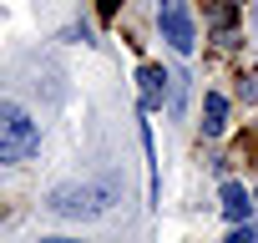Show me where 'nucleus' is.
Returning a JSON list of instances; mask_svg holds the SVG:
<instances>
[{"instance_id":"nucleus-8","label":"nucleus","mask_w":258,"mask_h":243,"mask_svg":"<svg viewBox=\"0 0 258 243\" xmlns=\"http://www.w3.org/2000/svg\"><path fill=\"white\" fill-rule=\"evenodd\" d=\"M101 16H106V21L116 16V0H101Z\"/></svg>"},{"instance_id":"nucleus-1","label":"nucleus","mask_w":258,"mask_h":243,"mask_svg":"<svg viewBox=\"0 0 258 243\" xmlns=\"http://www.w3.org/2000/svg\"><path fill=\"white\" fill-rule=\"evenodd\" d=\"M36 152H41V127H36V116H31L21 101L0 96V162L21 167V162H31Z\"/></svg>"},{"instance_id":"nucleus-4","label":"nucleus","mask_w":258,"mask_h":243,"mask_svg":"<svg viewBox=\"0 0 258 243\" xmlns=\"http://www.w3.org/2000/svg\"><path fill=\"white\" fill-rule=\"evenodd\" d=\"M137 81H142V111H152V106H162V91H167V71L162 66H142L137 71Z\"/></svg>"},{"instance_id":"nucleus-9","label":"nucleus","mask_w":258,"mask_h":243,"mask_svg":"<svg viewBox=\"0 0 258 243\" xmlns=\"http://www.w3.org/2000/svg\"><path fill=\"white\" fill-rule=\"evenodd\" d=\"M41 243H76V238H41Z\"/></svg>"},{"instance_id":"nucleus-2","label":"nucleus","mask_w":258,"mask_h":243,"mask_svg":"<svg viewBox=\"0 0 258 243\" xmlns=\"http://www.w3.org/2000/svg\"><path fill=\"white\" fill-rule=\"evenodd\" d=\"M46 208H51L56 218H81V223H91V218H106V213L116 208V188H111V183H61V188H51Z\"/></svg>"},{"instance_id":"nucleus-7","label":"nucleus","mask_w":258,"mask_h":243,"mask_svg":"<svg viewBox=\"0 0 258 243\" xmlns=\"http://www.w3.org/2000/svg\"><path fill=\"white\" fill-rule=\"evenodd\" d=\"M223 243H258V233H253V228H248V223H238V228H233V233H228V238H223Z\"/></svg>"},{"instance_id":"nucleus-5","label":"nucleus","mask_w":258,"mask_h":243,"mask_svg":"<svg viewBox=\"0 0 258 243\" xmlns=\"http://www.w3.org/2000/svg\"><path fill=\"white\" fill-rule=\"evenodd\" d=\"M253 203H248V188L243 183H223V218L228 223H248Z\"/></svg>"},{"instance_id":"nucleus-6","label":"nucleus","mask_w":258,"mask_h":243,"mask_svg":"<svg viewBox=\"0 0 258 243\" xmlns=\"http://www.w3.org/2000/svg\"><path fill=\"white\" fill-rule=\"evenodd\" d=\"M203 106H208V122H203V132H208V137H218V132L228 127V96L208 91V101H203Z\"/></svg>"},{"instance_id":"nucleus-3","label":"nucleus","mask_w":258,"mask_h":243,"mask_svg":"<svg viewBox=\"0 0 258 243\" xmlns=\"http://www.w3.org/2000/svg\"><path fill=\"white\" fill-rule=\"evenodd\" d=\"M157 26H162V41L177 56H187L198 46V26H192V11L182 6V0H162V6H157Z\"/></svg>"}]
</instances>
